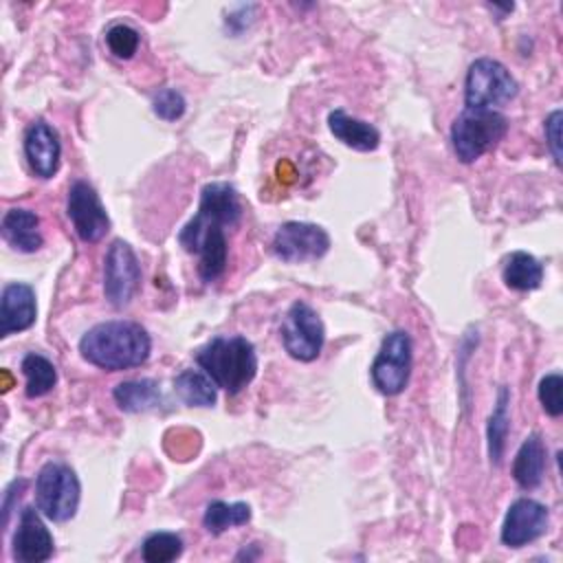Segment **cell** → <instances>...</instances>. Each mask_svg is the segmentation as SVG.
I'll use <instances>...</instances> for the list:
<instances>
[{"label": "cell", "instance_id": "obj_24", "mask_svg": "<svg viewBox=\"0 0 563 563\" xmlns=\"http://www.w3.org/2000/svg\"><path fill=\"white\" fill-rule=\"evenodd\" d=\"M20 367H22V374L26 378V385H24L26 398H40V396L48 394L57 383L55 365L37 352H29L22 358Z\"/></svg>", "mask_w": 563, "mask_h": 563}, {"label": "cell", "instance_id": "obj_7", "mask_svg": "<svg viewBox=\"0 0 563 563\" xmlns=\"http://www.w3.org/2000/svg\"><path fill=\"white\" fill-rule=\"evenodd\" d=\"M411 361H413V345L411 336L405 330L389 332L380 350L369 367V376L374 387L383 396H398L405 391L409 376H411Z\"/></svg>", "mask_w": 563, "mask_h": 563}, {"label": "cell", "instance_id": "obj_10", "mask_svg": "<svg viewBox=\"0 0 563 563\" xmlns=\"http://www.w3.org/2000/svg\"><path fill=\"white\" fill-rule=\"evenodd\" d=\"M141 286V264L132 246L112 240L103 257V295L114 308H125Z\"/></svg>", "mask_w": 563, "mask_h": 563}, {"label": "cell", "instance_id": "obj_16", "mask_svg": "<svg viewBox=\"0 0 563 563\" xmlns=\"http://www.w3.org/2000/svg\"><path fill=\"white\" fill-rule=\"evenodd\" d=\"M0 233L4 242L20 253H35L44 244L37 213L24 207H13L2 216Z\"/></svg>", "mask_w": 563, "mask_h": 563}, {"label": "cell", "instance_id": "obj_13", "mask_svg": "<svg viewBox=\"0 0 563 563\" xmlns=\"http://www.w3.org/2000/svg\"><path fill=\"white\" fill-rule=\"evenodd\" d=\"M40 515L42 512L33 506H24L20 512V521L11 541V554L18 563H42L48 561L55 552L53 534Z\"/></svg>", "mask_w": 563, "mask_h": 563}, {"label": "cell", "instance_id": "obj_15", "mask_svg": "<svg viewBox=\"0 0 563 563\" xmlns=\"http://www.w3.org/2000/svg\"><path fill=\"white\" fill-rule=\"evenodd\" d=\"M35 290L24 282L7 284L0 297V336L29 330L35 323Z\"/></svg>", "mask_w": 563, "mask_h": 563}, {"label": "cell", "instance_id": "obj_9", "mask_svg": "<svg viewBox=\"0 0 563 563\" xmlns=\"http://www.w3.org/2000/svg\"><path fill=\"white\" fill-rule=\"evenodd\" d=\"M271 251L286 264H303L321 260L330 251V235L323 227L312 222H284L273 240Z\"/></svg>", "mask_w": 563, "mask_h": 563}, {"label": "cell", "instance_id": "obj_17", "mask_svg": "<svg viewBox=\"0 0 563 563\" xmlns=\"http://www.w3.org/2000/svg\"><path fill=\"white\" fill-rule=\"evenodd\" d=\"M328 128L336 141L356 152H374L380 145V132L369 121L352 117L343 108L328 114Z\"/></svg>", "mask_w": 563, "mask_h": 563}, {"label": "cell", "instance_id": "obj_3", "mask_svg": "<svg viewBox=\"0 0 563 563\" xmlns=\"http://www.w3.org/2000/svg\"><path fill=\"white\" fill-rule=\"evenodd\" d=\"M196 363L231 396L246 389L257 374L255 345L242 334L213 336L196 352Z\"/></svg>", "mask_w": 563, "mask_h": 563}, {"label": "cell", "instance_id": "obj_27", "mask_svg": "<svg viewBox=\"0 0 563 563\" xmlns=\"http://www.w3.org/2000/svg\"><path fill=\"white\" fill-rule=\"evenodd\" d=\"M537 396H539V402H541L543 411L552 418H559L563 413V376L556 374V372L545 374L539 380Z\"/></svg>", "mask_w": 563, "mask_h": 563}, {"label": "cell", "instance_id": "obj_29", "mask_svg": "<svg viewBox=\"0 0 563 563\" xmlns=\"http://www.w3.org/2000/svg\"><path fill=\"white\" fill-rule=\"evenodd\" d=\"M561 110H552L548 114V119L543 121V132H545V143H548V150L554 158L556 165H561Z\"/></svg>", "mask_w": 563, "mask_h": 563}, {"label": "cell", "instance_id": "obj_11", "mask_svg": "<svg viewBox=\"0 0 563 563\" xmlns=\"http://www.w3.org/2000/svg\"><path fill=\"white\" fill-rule=\"evenodd\" d=\"M66 213L81 242L95 244L110 231L108 211L95 187L86 180H75L68 187Z\"/></svg>", "mask_w": 563, "mask_h": 563}, {"label": "cell", "instance_id": "obj_14", "mask_svg": "<svg viewBox=\"0 0 563 563\" xmlns=\"http://www.w3.org/2000/svg\"><path fill=\"white\" fill-rule=\"evenodd\" d=\"M24 156L35 176L53 178L62 161V143L55 128L42 119L33 121L24 132Z\"/></svg>", "mask_w": 563, "mask_h": 563}, {"label": "cell", "instance_id": "obj_19", "mask_svg": "<svg viewBox=\"0 0 563 563\" xmlns=\"http://www.w3.org/2000/svg\"><path fill=\"white\" fill-rule=\"evenodd\" d=\"M112 398L121 411L141 413L161 405V389L158 383L152 378L123 380L114 387Z\"/></svg>", "mask_w": 563, "mask_h": 563}, {"label": "cell", "instance_id": "obj_1", "mask_svg": "<svg viewBox=\"0 0 563 563\" xmlns=\"http://www.w3.org/2000/svg\"><path fill=\"white\" fill-rule=\"evenodd\" d=\"M242 220V202L233 185L207 183L200 191L196 216L180 229V246L198 255V275L205 284L216 282L229 257L227 229L238 227Z\"/></svg>", "mask_w": 563, "mask_h": 563}, {"label": "cell", "instance_id": "obj_4", "mask_svg": "<svg viewBox=\"0 0 563 563\" xmlns=\"http://www.w3.org/2000/svg\"><path fill=\"white\" fill-rule=\"evenodd\" d=\"M508 132V119L497 110L464 108L451 125V145L460 163H475Z\"/></svg>", "mask_w": 563, "mask_h": 563}, {"label": "cell", "instance_id": "obj_26", "mask_svg": "<svg viewBox=\"0 0 563 563\" xmlns=\"http://www.w3.org/2000/svg\"><path fill=\"white\" fill-rule=\"evenodd\" d=\"M139 44H141V35L130 24L119 22L106 31V46L119 59L134 57V53L139 51Z\"/></svg>", "mask_w": 563, "mask_h": 563}, {"label": "cell", "instance_id": "obj_18", "mask_svg": "<svg viewBox=\"0 0 563 563\" xmlns=\"http://www.w3.org/2000/svg\"><path fill=\"white\" fill-rule=\"evenodd\" d=\"M543 473H545V444L539 433H530L521 442L512 460V477L523 490H532L541 484Z\"/></svg>", "mask_w": 563, "mask_h": 563}, {"label": "cell", "instance_id": "obj_22", "mask_svg": "<svg viewBox=\"0 0 563 563\" xmlns=\"http://www.w3.org/2000/svg\"><path fill=\"white\" fill-rule=\"evenodd\" d=\"M249 521H251V506L244 501L227 504L222 499H213L207 504L202 515V526L207 528L209 534H216V537L231 528L244 526Z\"/></svg>", "mask_w": 563, "mask_h": 563}, {"label": "cell", "instance_id": "obj_8", "mask_svg": "<svg viewBox=\"0 0 563 563\" xmlns=\"http://www.w3.org/2000/svg\"><path fill=\"white\" fill-rule=\"evenodd\" d=\"M282 345L295 361L310 363L321 354L325 341V328L317 310L306 301H295L279 328Z\"/></svg>", "mask_w": 563, "mask_h": 563}, {"label": "cell", "instance_id": "obj_23", "mask_svg": "<svg viewBox=\"0 0 563 563\" xmlns=\"http://www.w3.org/2000/svg\"><path fill=\"white\" fill-rule=\"evenodd\" d=\"M508 407H510V391H508V387H499L497 402H495V409L488 418V429H486L488 455H490V462L495 466L501 464L504 449H506V435H508V429H510Z\"/></svg>", "mask_w": 563, "mask_h": 563}, {"label": "cell", "instance_id": "obj_25", "mask_svg": "<svg viewBox=\"0 0 563 563\" xmlns=\"http://www.w3.org/2000/svg\"><path fill=\"white\" fill-rule=\"evenodd\" d=\"M183 539L176 532H152L143 545L141 556L145 563H169L183 554Z\"/></svg>", "mask_w": 563, "mask_h": 563}, {"label": "cell", "instance_id": "obj_21", "mask_svg": "<svg viewBox=\"0 0 563 563\" xmlns=\"http://www.w3.org/2000/svg\"><path fill=\"white\" fill-rule=\"evenodd\" d=\"M216 383L200 369H183L174 378L176 396L189 407H213L216 405Z\"/></svg>", "mask_w": 563, "mask_h": 563}, {"label": "cell", "instance_id": "obj_20", "mask_svg": "<svg viewBox=\"0 0 563 563\" xmlns=\"http://www.w3.org/2000/svg\"><path fill=\"white\" fill-rule=\"evenodd\" d=\"M501 277L504 284L512 290H534L543 282V266L534 255L526 251H515L506 257Z\"/></svg>", "mask_w": 563, "mask_h": 563}, {"label": "cell", "instance_id": "obj_5", "mask_svg": "<svg viewBox=\"0 0 563 563\" xmlns=\"http://www.w3.org/2000/svg\"><path fill=\"white\" fill-rule=\"evenodd\" d=\"M81 484L77 473L64 462H46L35 477V508L42 517L64 523L77 515Z\"/></svg>", "mask_w": 563, "mask_h": 563}, {"label": "cell", "instance_id": "obj_12", "mask_svg": "<svg viewBox=\"0 0 563 563\" xmlns=\"http://www.w3.org/2000/svg\"><path fill=\"white\" fill-rule=\"evenodd\" d=\"M550 528V510L545 504L519 497L508 506V512L501 523V543L508 548H523L539 537H543Z\"/></svg>", "mask_w": 563, "mask_h": 563}, {"label": "cell", "instance_id": "obj_28", "mask_svg": "<svg viewBox=\"0 0 563 563\" xmlns=\"http://www.w3.org/2000/svg\"><path fill=\"white\" fill-rule=\"evenodd\" d=\"M152 110L163 121H178L185 114V110H187V101H185L180 90L163 88V90H158L154 95Z\"/></svg>", "mask_w": 563, "mask_h": 563}, {"label": "cell", "instance_id": "obj_2", "mask_svg": "<svg viewBox=\"0 0 563 563\" xmlns=\"http://www.w3.org/2000/svg\"><path fill=\"white\" fill-rule=\"evenodd\" d=\"M152 339L141 323L112 319L92 325L79 339V354L106 372H121L143 365L150 358Z\"/></svg>", "mask_w": 563, "mask_h": 563}, {"label": "cell", "instance_id": "obj_6", "mask_svg": "<svg viewBox=\"0 0 563 563\" xmlns=\"http://www.w3.org/2000/svg\"><path fill=\"white\" fill-rule=\"evenodd\" d=\"M519 92V86L510 70L493 59V57H479L475 59L464 79V103L466 108H484L495 110L497 106L508 103Z\"/></svg>", "mask_w": 563, "mask_h": 563}]
</instances>
